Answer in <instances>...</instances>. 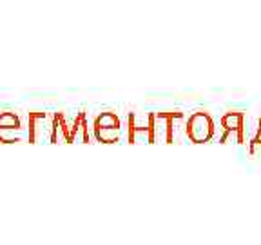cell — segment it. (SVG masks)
I'll return each instance as SVG.
<instances>
[{"label":"cell","instance_id":"1","mask_svg":"<svg viewBox=\"0 0 261 245\" xmlns=\"http://www.w3.org/2000/svg\"><path fill=\"white\" fill-rule=\"evenodd\" d=\"M93 135L100 143H116L122 136V120L114 111H103L93 120Z\"/></svg>","mask_w":261,"mask_h":245},{"label":"cell","instance_id":"2","mask_svg":"<svg viewBox=\"0 0 261 245\" xmlns=\"http://www.w3.org/2000/svg\"><path fill=\"white\" fill-rule=\"evenodd\" d=\"M185 135L192 143H207L216 135V127L211 113L207 111H196L185 122Z\"/></svg>","mask_w":261,"mask_h":245},{"label":"cell","instance_id":"3","mask_svg":"<svg viewBox=\"0 0 261 245\" xmlns=\"http://www.w3.org/2000/svg\"><path fill=\"white\" fill-rule=\"evenodd\" d=\"M53 136V114L45 111L28 113V142L29 143H51Z\"/></svg>","mask_w":261,"mask_h":245},{"label":"cell","instance_id":"4","mask_svg":"<svg viewBox=\"0 0 261 245\" xmlns=\"http://www.w3.org/2000/svg\"><path fill=\"white\" fill-rule=\"evenodd\" d=\"M152 116V135H154V143H174L176 120H181L185 116L181 111H163V113H151Z\"/></svg>","mask_w":261,"mask_h":245},{"label":"cell","instance_id":"5","mask_svg":"<svg viewBox=\"0 0 261 245\" xmlns=\"http://www.w3.org/2000/svg\"><path fill=\"white\" fill-rule=\"evenodd\" d=\"M28 140L22 116L16 111H2L0 113V143H18Z\"/></svg>","mask_w":261,"mask_h":245},{"label":"cell","instance_id":"6","mask_svg":"<svg viewBox=\"0 0 261 245\" xmlns=\"http://www.w3.org/2000/svg\"><path fill=\"white\" fill-rule=\"evenodd\" d=\"M127 140L129 143L147 142L154 143V135H152V116L151 113L145 116V122H136V114L129 113L127 116Z\"/></svg>","mask_w":261,"mask_h":245},{"label":"cell","instance_id":"7","mask_svg":"<svg viewBox=\"0 0 261 245\" xmlns=\"http://www.w3.org/2000/svg\"><path fill=\"white\" fill-rule=\"evenodd\" d=\"M221 127H223V135L220 142L225 143L228 136L236 135L238 143H245V113L241 111H228L221 116Z\"/></svg>","mask_w":261,"mask_h":245},{"label":"cell","instance_id":"8","mask_svg":"<svg viewBox=\"0 0 261 245\" xmlns=\"http://www.w3.org/2000/svg\"><path fill=\"white\" fill-rule=\"evenodd\" d=\"M69 124L65 120L64 113H53V136H51V143H69Z\"/></svg>","mask_w":261,"mask_h":245},{"label":"cell","instance_id":"9","mask_svg":"<svg viewBox=\"0 0 261 245\" xmlns=\"http://www.w3.org/2000/svg\"><path fill=\"white\" fill-rule=\"evenodd\" d=\"M78 133H82V140L86 143H89L91 135L89 129H87V118H86V111H80V113L74 116L73 124L69 127V143H73V140L76 138Z\"/></svg>","mask_w":261,"mask_h":245},{"label":"cell","instance_id":"10","mask_svg":"<svg viewBox=\"0 0 261 245\" xmlns=\"http://www.w3.org/2000/svg\"><path fill=\"white\" fill-rule=\"evenodd\" d=\"M261 145V116L259 120H257V129H256V135L252 136V140H250V145H249V151L250 155H254L256 153V147Z\"/></svg>","mask_w":261,"mask_h":245}]
</instances>
